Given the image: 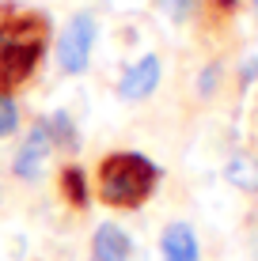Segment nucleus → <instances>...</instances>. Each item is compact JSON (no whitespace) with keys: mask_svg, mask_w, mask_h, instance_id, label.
I'll return each mask as SVG.
<instances>
[{"mask_svg":"<svg viewBox=\"0 0 258 261\" xmlns=\"http://www.w3.org/2000/svg\"><path fill=\"white\" fill-rule=\"evenodd\" d=\"M50 42V23L38 12H12L0 19V91H12L34 76Z\"/></svg>","mask_w":258,"mask_h":261,"instance_id":"nucleus-1","label":"nucleus"},{"mask_svg":"<svg viewBox=\"0 0 258 261\" xmlns=\"http://www.w3.org/2000/svg\"><path fill=\"white\" fill-rule=\"evenodd\" d=\"M159 186V167L140 151H114L99 163V193L114 208H140Z\"/></svg>","mask_w":258,"mask_h":261,"instance_id":"nucleus-2","label":"nucleus"},{"mask_svg":"<svg viewBox=\"0 0 258 261\" xmlns=\"http://www.w3.org/2000/svg\"><path fill=\"white\" fill-rule=\"evenodd\" d=\"M91 46H95V19L87 12H80V15H73V19L65 23V31H61V38H57L61 72L80 76V72L87 68V61H91Z\"/></svg>","mask_w":258,"mask_h":261,"instance_id":"nucleus-3","label":"nucleus"},{"mask_svg":"<svg viewBox=\"0 0 258 261\" xmlns=\"http://www.w3.org/2000/svg\"><path fill=\"white\" fill-rule=\"evenodd\" d=\"M50 148H53L50 125H46V118H42V121L31 125L27 140L19 144V155H15V174H19V178H38L42 167H46V159H50Z\"/></svg>","mask_w":258,"mask_h":261,"instance_id":"nucleus-4","label":"nucleus"},{"mask_svg":"<svg viewBox=\"0 0 258 261\" xmlns=\"http://www.w3.org/2000/svg\"><path fill=\"white\" fill-rule=\"evenodd\" d=\"M156 84H159V57L156 53H145L140 61H133V65L122 72L118 91H122V98H129V102H140V98H148L156 91Z\"/></svg>","mask_w":258,"mask_h":261,"instance_id":"nucleus-5","label":"nucleus"},{"mask_svg":"<svg viewBox=\"0 0 258 261\" xmlns=\"http://www.w3.org/2000/svg\"><path fill=\"white\" fill-rule=\"evenodd\" d=\"M133 242L118 223H103L91 239V261H129Z\"/></svg>","mask_w":258,"mask_h":261,"instance_id":"nucleus-6","label":"nucleus"},{"mask_svg":"<svg viewBox=\"0 0 258 261\" xmlns=\"http://www.w3.org/2000/svg\"><path fill=\"white\" fill-rule=\"evenodd\" d=\"M159 254L163 261H201V250H198V239L186 223H171L159 239Z\"/></svg>","mask_w":258,"mask_h":261,"instance_id":"nucleus-7","label":"nucleus"},{"mask_svg":"<svg viewBox=\"0 0 258 261\" xmlns=\"http://www.w3.org/2000/svg\"><path fill=\"white\" fill-rule=\"evenodd\" d=\"M61 193L68 197V204H80V208L87 204V182H84V174H80V167L61 170Z\"/></svg>","mask_w":258,"mask_h":261,"instance_id":"nucleus-8","label":"nucleus"},{"mask_svg":"<svg viewBox=\"0 0 258 261\" xmlns=\"http://www.w3.org/2000/svg\"><path fill=\"white\" fill-rule=\"evenodd\" d=\"M46 125H50V140L53 144H61V148H68V151L80 144L73 121H68V114H53V118H46Z\"/></svg>","mask_w":258,"mask_h":261,"instance_id":"nucleus-9","label":"nucleus"},{"mask_svg":"<svg viewBox=\"0 0 258 261\" xmlns=\"http://www.w3.org/2000/svg\"><path fill=\"white\" fill-rule=\"evenodd\" d=\"M228 178H232L236 186H243V190H258V163H251V159H232V163H228Z\"/></svg>","mask_w":258,"mask_h":261,"instance_id":"nucleus-10","label":"nucleus"},{"mask_svg":"<svg viewBox=\"0 0 258 261\" xmlns=\"http://www.w3.org/2000/svg\"><path fill=\"white\" fill-rule=\"evenodd\" d=\"M15 125H19V106H15L12 95L0 91V137H12Z\"/></svg>","mask_w":258,"mask_h":261,"instance_id":"nucleus-11","label":"nucleus"},{"mask_svg":"<svg viewBox=\"0 0 258 261\" xmlns=\"http://www.w3.org/2000/svg\"><path fill=\"white\" fill-rule=\"evenodd\" d=\"M194 4H198V0H159V8L167 12V19H175V23H182Z\"/></svg>","mask_w":258,"mask_h":261,"instance_id":"nucleus-12","label":"nucleus"},{"mask_svg":"<svg viewBox=\"0 0 258 261\" xmlns=\"http://www.w3.org/2000/svg\"><path fill=\"white\" fill-rule=\"evenodd\" d=\"M220 4V12H228V8H236V0H217Z\"/></svg>","mask_w":258,"mask_h":261,"instance_id":"nucleus-13","label":"nucleus"}]
</instances>
